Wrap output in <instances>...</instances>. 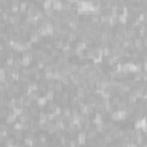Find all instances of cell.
Returning <instances> with one entry per match:
<instances>
[{
    "instance_id": "cell-5",
    "label": "cell",
    "mask_w": 147,
    "mask_h": 147,
    "mask_svg": "<svg viewBox=\"0 0 147 147\" xmlns=\"http://www.w3.org/2000/svg\"><path fill=\"white\" fill-rule=\"evenodd\" d=\"M62 90H63V84H62L60 80L55 82V84H54V92H62Z\"/></svg>"
},
{
    "instance_id": "cell-17",
    "label": "cell",
    "mask_w": 147,
    "mask_h": 147,
    "mask_svg": "<svg viewBox=\"0 0 147 147\" xmlns=\"http://www.w3.org/2000/svg\"><path fill=\"white\" fill-rule=\"evenodd\" d=\"M54 84H55L54 80L48 79V80L46 82V87L48 89V90H54Z\"/></svg>"
},
{
    "instance_id": "cell-2",
    "label": "cell",
    "mask_w": 147,
    "mask_h": 147,
    "mask_svg": "<svg viewBox=\"0 0 147 147\" xmlns=\"http://www.w3.org/2000/svg\"><path fill=\"white\" fill-rule=\"evenodd\" d=\"M62 116L65 117V119H70V116H71V108L66 106L63 108V111H62Z\"/></svg>"
},
{
    "instance_id": "cell-14",
    "label": "cell",
    "mask_w": 147,
    "mask_h": 147,
    "mask_svg": "<svg viewBox=\"0 0 147 147\" xmlns=\"http://www.w3.org/2000/svg\"><path fill=\"white\" fill-rule=\"evenodd\" d=\"M46 103H47V99L46 98H38L37 99V105H38V106L43 107V106H45Z\"/></svg>"
},
{
    "instance_id": "cell-3",
    "label": "cell",
    "mask_w": 147,
    "mask_h": 147,
    "mask_svg": "<svg viewBox=\"0 0 147 147\" xmlns=\"http://www.w3.org/2000/svg\"><path fill=\"white\" fill-rule=\"evenodd\" d=\"M63 40H62L61 38H57L54 40V43H53V46L55 47L56 49H62V47H63Z\"/></svg>"
},
{
    "instance_id": "cell-28",
    "label": "cell",
    "mask_w": 147,
    "mask_h": 147,
    "mask_svg": "<svg viewBox=\"0 0 147 147\" xmlns=\"http://www.w3.org/2000/svg\"><path fill=\"white\" fill-rule=\"evenodd\" d=\"M37 3H44V0H36Z\"/></svg>"
},
{
    "instance_id": "cell-20",
    "label": "cell",
    "mask_w": 147,
    "mask_h": 147,
    "mask_svg": "<svg viewBox=\"0 0 147 147\" xmlns=\"http://www.w3.org/2000/svg\"><path fill=\"white\" fill-rule=\"evenodd\" d=\"M20 72H21V75H23V76H31L30 71H29V68H26V67L22 68Z\"/></svg>"
},
{
    "instance_id": "cell-6",
    "label": "cell",
    "mask_w": 147,
    "mask_h": 147,
    "mask_svg": "<svg viewBox=\"0 0 147 147\" xmlns=\"http://www.w3.org/2000/svg\"><path fill=\"white\" fill-rule=\"evenodd\" d=\"M103 141L106 142V144H109V142L113 141V136H111V132H108V133H105L103 136Z\"/></svg>"
},
{
    "instance_id": "cell-27",
    "label": "cell",
    "mask_w": 147,
    "mask_h": 147,
    "mask_svg": "<svg viewBox=\"0 0 147 147\" xmlns=\"http://www.w3.org/2000/svg\"><path fill=\"white\" fill-rule=\"evenodd\" d=\"M14 130H22V123H21V122L18 124L16 123L15 125H14Z\"/></svg>"
},
{
    "instance_id": "cell-25",
    "label": "cell",
    "mask_w": 147,
    "mask_h": 147,
    "mask_svg": "<svg viewBox=\"0 0 147 147\" xmlns=\"http://www.w3.org/2000/svg\"><path fill=\"white\" fill-rule=\"evenodd\" d=\"M29 130H30V124L28 122L22 123V131H29Z\"/></svg>"
},
{
    "instance_id": "cell-24",
    "label": "cell",
    "mask_w": 147,
    "mask_h": 147,
    "mask_svg": "<svg viewBox=\"0 0 147 147\" xmlns=\"http://www.w3.org/2000/svg\"><path fill=\"white\" fill-rule=\"evenodd\" d=\"M5 145L7 146H10V145H14V138H10V137H7L5 140Z\"/></svg>"
},
{
    "instance_id": "cell-11",
    "label": "cell",
    "mask_w": 147,
    "mask_h": 147,
    "mask_svg": "<svg viewBox=\"0 0 147 147\" xmlns=\"http://www.w3.org/2000/svg\"><path fill=\"white\" fill-rule=\"evenodd\" d=\"M69 69L71 72H77L78 71V68H79V65H77V63H69Z\"/></svg>"
},
{
    "instance_id": "cell-12",
    "label": "cell",
    "mask_w": 147,
    "mask_h": 147,
    "mask_svg": "<svg viewBox=\"0 0 147 147\" xmlns=\"http://www.w3.org/2000/svg\"><path fill=\"white\" fill-rule=\"evenodd\" d=\"M85 139H86V133L85 132H80L78 134V144H83L85 141Z\"/></svg>"
},
{
    "instance_id": "cell-15",
    "label": "cell",
    "mask_w": 147,
    "mask_h": 147,
    "mask_svg": "<svg viewBox=\"0 0 147 147\" xmlns=\"http://www.w3.org/2000/svg\"><path fill=\"white\" fill-rule=\"evenodd\" d=\"M51 55L53 57H55V59H56L57 56H60V55H61V52H60V49H56V48H52L51 49Z\"/></svg>"
},
{
    "instance_id": "cell-18",
    "label": "cell",
    "mask_w": 147,
    "mask_h": 147,
    "mask_svg": "<svg viewBox=\"0 0 147 147\" xmlns=\"http://www.w3.org/2000/svg\"><path fill=\"white\" fill-rule=\"evenodd\" d=\"M41 48L44 49V51H51L52 48H53V44L52 43H45V44H43V47Z\"/></svg>"
},
{
    "instance_id": "cell-22",
    "label": "cell",
    "mask_w": 147,
    "mask_h": 147,
    "mask_svg": "<svg viewBox=\"0 0 147 147\" xmlns=\"http://www.w3.org/2000/svg\"><path fill=\"white\" fill-rule=\"evenodd\" d=\"M44 71H45V74H52L53 72V68H52L51 65H46L44 67Z\"/></svg>"
},
{
    "instance_id": "cell-21",
    "label": "cell",
    "mask_w": 147,
    "mask_h": 147,
    "mask_svg": "<svg viewBox=\"0 0 147 147\" xmlns=\"http://www.w3.org/2000/svg\"><path fill=\"white\" fill-rule=\"evenodd\" d=\"M36 66L38 67V69H44V67H45V61L43 59H39Z\"/></svg>"
},
{
    "instance_id": "cell-19",
    "label": "cell",
    "mask_w": 147,
    "mask_h": 147,
    "mask_svg": "<svg viewBox=\"0 0 147 147\" xmlns=\"http://www.w3.org/2000/svg\"><path fill=\"white\" fill-rule=\"evenodd\" d=\"M29 71H30L31 76H32V75H35V74H37V72H39V69L37 66H32V67L29 68Z\"/></svg>"
},
{
    "instance_id": "cell-7",
    "label": "cell",
    "mask_w": 147,
    "mask_h": 147,
    "mask_svg": "<svg viewBox=\"0 0 147 147\" xmlns=\"http://www.w3.org/2000/svg\"><path fill=\"white\" fill-rule=\"evenodd\" d=\"M14 69H21V67H23L22 66V59H14V65H13Z\"/></svg>"
},
{
    "instance_id": "cell-8",
    "label": "cell",
    "mask_w": 147,
    "mask_h": 147,
    "mask_svg": "<svg viewBox=\"0 0 147 147\" xmlns=\"http://www.w3.org/2000/svg\"><path fill=\"white\" fill-rule=\"evenodd\" d=\"M44 14L46 15V17H49V18H52L53 17V15H54V9L53 8H46V9L44 10Z\"/></svg>"
},
{
    "instance_id": "cell-13",
    "label": "cell",
    "mask_w": 147,
    "mask_h": 147,
    "mask_svg": "<svg viewBox=\"0 0 147 147\" xmlns=\"http://www.w3.org/2000/svg\"><path fill=\"white\" fill-rule=\"evenodd\" d=\"M29 114H30L32 117H37L38 116V114H39V111L37 110L36 108H34V107H30V108H29Z\"/></svg>"
},
{
    "instance_id": "cell-23",
    "label": "cell",
    "mask_w": 147,
    "mask_h": 147,
    "mask_svg": "<svg viewBox=\"0 0 147 147\" xmlns=\"http://www.w3.org/2000/svg\"><path fill=\"white\" fill-rule=\"evenodd\" d=\"M10 12H12V13H20V7H18L17 5H12Z\"/></svg>"
},
{
    "instance_id": "cell-1",
    "label": "cell",
    "mask_w": 147,
    "mask_h": 147,
    "mask_svg": "<svg viewBox=\"0 0 147 147\" xmlns=\"http://www.w3.org/2000/svg\"><path fill=\"white\" fill-rule=\"evenodd\" d=\"M97 136H98V132L94 129H90L86 131V139L89 140H94L97 139Z\"/></svg>"
},
{
    "instance_id": "cell-9",
    "label": "cell",
    "mask_w": 147,
    "mask_h": 147,
    "mask_svg": "<svg viewBox=\"0 0 147 147\" xmlns=\"http://www.w3.org/2000/svg\"><path fill=\"white\" fill-rule=\"evenodd\" d=\"M29 98H30L32 101H34V100H37V99L39 98L38 91H31V92L29 93Z\"/></svg>"
},
{
    "instance_id": "cell-26",
    "label": "cell",
    "mask_w": 147,
    "mask_h": 147,
    "mask_svg": "<svg viewBox=\"0 0 147 147\" xmlns=\"http://www.w3.org/2000/svg\"><path fill=\"white\" fill-rule=\"evenodd\" d=\"M46 134L45 133H39V140H41V141H46Z\"/></svg>"
},
{
    "instance_id": "cell-10",
    "label": "cell",
    "mask_w": 147,
    "mask_h": 147,
    "mask_svg": "<svg viewBox=\"0 0 147 147\" xmlns=\"http://www.w3.org/2000/svg\"><path fill=\"white\" fill-rule=\"evenodd\" d=\"M37 85H38V91H41V92H46V82H39L38 84H37Z\"/></svg>"
},
{
    "instance_id": "cell-4",
    "label": "cell",
    "mask_w": 147,
    "mask_h": 147,
    "mask_svg": "<svg viewBox=\"0 0 147 147\" xmlns=\"http://www.w3.org/2000/svg\"><path fill=\"white\" fill-rule=\"evenodd\" d=\"M62 4L60 0H55L54 3H53V9L54 10H57V12H60V10H62Z\"/></svg>"
},
{
    "instance_id": "cell-16",
    "label": "cell",
    "mask_w": 147,
    "mask_h": 147,
    "mask_svg": "<svg viewBox=\"0 0 147 147\" xmlns=\"http://www.w3.org/2000/svg\"><path fill=\"white\" fill-rule=\"evenodd\" d=\"M110 98H111V103H113V105H115V106H116V105H119L120 101H121V98H120L119 96H111Z\"/></svg>"
}]
</instances>
